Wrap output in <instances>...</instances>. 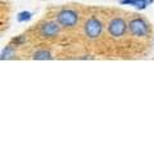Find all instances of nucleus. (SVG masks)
<instances>
[{
	"instance_id": "8",
	"label": "nucleus",
	"mask_w": 154,
	"mask_h": 154,
	"mask_svg": "<svg viewBox=\"0 0 154 154\" xmlns=\"http://www.w3.org/2000/svg\"><path fill=\"white\" fill-rule=\"evenodd\" d=\"M18 22H26V21H30L31 19V13L30 12H21L18 14Z\"/></svg>"
},
{
	"instance_id": "7",
	"label": "nucleus",
	"mask_w": 154,
	"mask_h": 154,
	"mask_svg": "<svg viewBox=\"0 0 154 154\" xmlns=\"http://www.w3.org/2000/svg\"><path fill=\"white\" fill-rule=\"evenodd\" d=\"M13 53H14V49L12 46H7L5 49H4L3 51H2V60H4V59H9L12 55H13Z\"/></svg>"
},
{
	"instance_id": "6",
	"label": "nucleus",
	"mask_w": 154,
	"mask_h": 154,
	"mask_svg": "<svg viewBox=\"0 0 154 154\" xmlns=\"http://www.w3.org/2000/svg\"><path fill=\"white\" fill-rule=\"evenodd\" d=\"M32 59H35V60H46V59H53V57L48 50H37L36 53H33Z\"/></svg>"
},
{
	"instance_id": "3",
	"label": "nucleus",
	"mask_w": 154,
	"mask_h": 154,
	"mask_svg": "<svg viewBox=\"0 0 154 154\" xmlns=\"http://www.w3.org/2000/svg\"><path fill=\"white\" fill-rule=\"evenodd\" d=\"M128 30L134 36H146L149 32V27L145 23V21H143L140 18H135L132 21H130L128 23Z\"/></svg>"
},
{
	"instance_id": "4",
	"label": "nucleus",
	"mask_w": 154,
	"mask_h": 154,
	"mask_svg": "<svg viewBox=\"0 0 154 154\" xmlns=\"http://www.w3.org/2000/svg\"><path fill=\"white\" fill-rule=\"evenodd\" d=\"M127 30V25L122 18H113L108 25V32L114 37L123 36Z\"/></svg>"
},
{
	"instance_id": "2",
	"label": "nucleus",
	"mask_w": 154,
	"mask_h": 154,
	"mask_svg": "<svg viewBox=\"0 0 154 154\" xmlns=\"http://www.w3.org/2000/svg\"><path fill=\"white\" fill-rule=\"evenodd\" d=\"M84 30L86 36L90 37V38H96L98 36H100V33L103 31V26H102V22L96 18H90L86 21L85 26H84Z\"/></svg>"
},
{
	"instance_id": "11",
	"label": "nucleus",
	"mask_w": 154,
	"mask_h": 154,
	"mask_svg": "<svg viewBox=\"0 0 154 154\" xmlns=\"http://www.w3.org/2000/svg\"><path fill=\"white\" fill-rule=\"evenodd\" d=\"M148 2H149V3H153V2H154V0H148Z\"/></svg>"
},
{
	"instance_id": "1",
	"label": "nucleus",
	"mask_w": 154,
	"mask_h": 154,
	"mask_svg": "<svg viewBox=\"0 0 154 154\" xmlns=\"http://www.w3.org/2000/svg\"><path fill=\"white\" fill-rule=\"evenodd\" d=\"M57 21L60 26L63 27H73L77 21H79V16L75 11H71V9H64L58 13Z\"/></svg>"
},
{
	"instance_id": "9",
	"label": "nucleus",
	"mask_w": 154,
	"mask_h": 154,
	"mask_svg": "<svg viewBox=\"0 0 154 154\" xmlns=\"http://www.w3.org/2000/svg\"><path fill=\"white\" fill-rule=\"evenodd\" d=\"M148 0H136V4H135V8L139 9V11H143V9H145L146 5H148Z\"/></svg>"
},
{
	"instance_id": "5",
	"label": "nucleus",
	"mask_w": 154,
	"mask_h": 154,
	"mask_svg": "<svg viewBox=\"0 0 154 154\" xmlns=\"http://www.w3.org/2000/svg\"><path fill=\"white\" fill-rule=\"evenodd\" d=\"M59 31H60L59 25H57L54 22H46L40 27V35L46 38L55 37L59 33Z\"/></svg>"
},
{
	"instance_id": "10",
	"label": "nucleus",
	"mask_w": 154,
	"mask_h": 154,
	"mask_svg": "<svg viewBox=\"0 0 154 154\" xmlns=\"http://www.w3.org/2000/svg\"><path fill=\"white\" fill-rule=\"evenodd\" d=\"M122 4H128V5H135L136 4V0H121Z\"/></svg>"
}]
</instances>
